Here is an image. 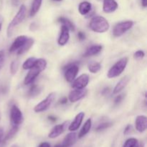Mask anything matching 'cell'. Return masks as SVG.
I'll return each instance as SVG.
<instances>
[{"mask_svg": "<svg viewBox=\"0 0 147 147\" xmlns=\"http://www.w3.org/2000/svg\"><path fill=\"white\" fill-rule=\"evenodd\" d=\"M48 119L52 122H55L56 121H57V118L54 116H51V115H50V116H48Z\"/></svg>", "mask_w": 147, "mask_h": 147, "instance_id": "60d3db41", "label": "cell"}, {"mask_svg": "<svg viewBox=\"0 0 147 147\" xmlns=\"http://www.w3.org/2000/svg\"><path fill=\"white\" fill-rule=\"evenodd\" d=\"M70 30H68L67 27L63 25L61 27V31H60V34L59 36V38L57 40V43L59 45L64 46L69 41L70 39Z\"/></svg>", "mask_w": 147, "mask_h": 147, "instance_id": "4fadbf2b", "label": "cell"}, {"mask_svg": "<svg viewBox=\"0 0 147 147\" xmlns=\"http://www.w3.org/2000/svg\"><path fill=\"white\" fill-rule=\"evenodd\" d=\"M5 61V53L4 50H0V69L3 67Z\"/></svg>", "mask_w": 147, "mask_h": 147, "instance_id": "d6a6232c", "label": "cell"}, {"mask_svg": "<svg viewBox=\"0 0 147 147\" xmlns=\"http://www.w3.org/2000/svg\"><path fill=\"white\" fill-rule=\"evenodd\" d=\"M68 124L69 121H67L63 122L61 124H58L57 126H54L51 130V131L49 133L48 137L50 138V139H55V138L58 137L65 131Z\"/></svg>", "mask_w": 147, "mask_h": 147, "instance_id": "8fae6325", "label": "cell"}, {"mask_svg": "<svg viewBox=\"0 0 147 147\" xmlns=\"http://www.w3.org/2000/svg\"><path fill=\"white\" fill-rule=\"evenodd\" d=\"M55 96L56 93H54V92L50 93V94L47 95V96L44 100L40 101L38 104L34 106V111L35 113H41V112L47 111L54 102L55 99Z\"/></svg>", "mask_w": 147, "mask_h": 147, "instance_id": "5b68a950", "label": "cell"}, {"mask_svg": "<svg viewBox=\"0 0 147 147\" xmlns=\"http://www.w3.org/2000/svg\"><path fill=\"white\" fill-rule=\"evenodd\" d=\"M78 40L80 41H83V40H86V34L83 32H78Z\"/></svg>", "mask_w": 147, "mask_h": 147, "instance_id": "e575fe53", "label": "cell"}, {"mask_svg": "<svg viewBox=\"0 0 147 147\" xmlns=\"http://www.w3.org/2000/svg\"><path fill=\"white\" fill-rule=\"evenodd\" d=\"M88 68L91 73H97L101 69V65L98 62H90L88 65Z\"/></svg>", "mask_w": 147, "mask_h": 147, "instance_id": "484cf974", "label": "cell"}, {"mask_svg": "<svg viewBox=\"0 0 147 147\" xmlns=\"http://www.w3.org/2000/svg\"><path fill=\"white\" fill-rule=\"evenodd\" d=\"M26 11H27V9H26L25 6H24V4L21 5V7L19 9L18 11H17V13L16 14V15L14 16V18L12 19L11 22L9 24L8 27H7V37H11V36H12L13 30H14V27H15L16 26L18 25V24H20L21 22H22L23 20L25 18Z\"/></svg>", "mask_w": 147, "mask_h": 147, "instance_id": "3957f363", "label": "cell"}, {"mask_svg": "<svg viewBox=\"0 0 147 147\" xmlns=\"http://www.w3.org/2000/svg\"><path fill=\"white\" fill-rule=\"evenodd\" d=\"M112 125H113V123H112L111 122H103V123L98 125V126L96 128L95 130H96V131H103L105 130V129H108V128L111 127Z\"/></svg>", "mask_w": 147, "mask_h": 147, "instance_id": "f546056e", "label": "cell"}, {"mask_svg": "<svg viewBox=\"0 0 147 147\" xmlns=\"http://www.w3.org/2000/svg\"><path fill=\"white\" fill-rule=\"evenodd\" d=\"M118 3L116 0H103V10L105 13H112L117 9Z\"/></svg>", "mask_w": 147, "mask_h": 147, "instance_id": "e0dca14e", "label": "cell"}, {"mask_svg": "<svg viewBox=\"0 0 147 147\" xmlns=\"http://www.w3.org/2000/svg\"><path fill=\"white\" fill-rule=\"evenodd\" d=\"M41 92V89L37 85H33L31 86L28 91V96L30 97H34V96L39 95Z\"/></svg>", "mask_w": 147, "mask_h": 147, "instance_id": "f1b7e54d", "label": "cell"}, {"mask_svg": "<svg viewBox=\"0 0 147 147\" xmlns=\"http://www.w3.org/2000/svg\"><path fill=\"white\" fill-rule=\"evenodd\" d=\"M129 80H130V78L129 76H125L123 78L119 80V83L116 84V86H115V88L113 90V94H118L120 92H121L123 89L126 88V86H127L128 83H129Z\"/></svg>", "mask_w": 147, "mask_h": 147, "instance_id": "ac0fdd59", "label": "cell"}, {"mask_svg": "<svg viewBox=\"0 0 147 147\" xmlns=\"http://www.w3.org/2000/svg\"><path fill=\"white\" fill-rule=\"evenodd\" d=\"M53 1H63V0H53Z\"/></svg>", "mask_w": 147, "mask_h": 147, "instance_id": "bcb514c9", "label": "cell"}, {"mask_svg": "<svg viewBox=\"0 0 147 147\" xmlns=\"http://www.w3.org/2000/svg\"><path fill=\"white\" fill-rule=\"evenodd\" d=\"M34 39L31 38V37H28L26 42L17 50V55H23L25 53H27L32 47L33 44H34Z\"/></svg>", "mask_w": 147, "mask_h": 147, "instance_id": "44dd1931", "label": "cell"}, {"mask_svg": "<svg viewBox=\"0 0 147 147\" xmlns=\"http://www.w3.org/2000/svg\"><path fill=\"white\" fill-rule=\"evenodd\" d=\"M128 57H124L121 58L119 61L116 62L108 71L107 77L109 78H113L120 76L126 69L128 64Z\"/></svg>", "mask_w": 147, "mask_h": 147, "instance_id": "277c9868", "label": "cell"}, {"mask_svg": "<svg viewBox=\"0 0 147 147\" xmlns=\"http://www.w3.org/2000/svg\"><path fill=\"white\" fill-rule=\"evenodd\" d=\"M10 120L11 126H20L24 121L22 113L16 105H13L10 109Z\"/></svg>", "mask_w": 147, "mask_h": 147, "instance_id": "ba28073f", "label": "cell"}, {"mask_svg": "<svg viewBox=\"0 0 147 147\" xmlns=\"http://www.w3.org/2000/svg\"><path fill=\"white\" fill-rule=\"evenodd\" d=\"M12 147H17V146H12Z\"/></svg>", "mask_w": 147, "mask_h": 147, "instance_id": "681fc988", "label": "cell"}, {"mask_svg": "<svg viewBox=\"0 0 147 147\" xmlns=\"http://www.w3.org/2000/svg\"><path fill=\"white\" fill-rule=\"evenodd\" d=\"M135 126L136 129L139 133L144 132L147 127V118L143 115L138 116L135 121Z\"/></svg>", "mask_w": 147, "mask_h": 147, "instance_id": "5bb4252c", "label": "cell"}, {"mask_svg": "<svg viewBox=\"0 0 147 147\" xmlns=\"http://www.w3.org/2000/svg\"><path fill=\"white\" fill-rule=\"evenodd\" d=\"M123 95H119V96H116V98H115V100H114L115 105H117V104H119V103H120L122 101V100H123Z\"/></svg>", "mask_w": 147, "mask_h": 147, "instance_id": "d590c367", "label": "cell"}, {"mask_svg": "<svg viewBox=\"0 0 147 147\" xmlns=\"http://www.w3.org/2000/svg\"><path fill=\"white\" fill-rule=\"evenodd\" d=\"M2 23H3V18L0 16V31L1 30V27H2Z\"/></svg>", "mask_w": 147, "mask_h": 147, "instance_id": "7bdbcfd3", "label": "cell"}, {"mask_svg": "<svg viewBox=\"0 0 147 147\" xmlns=\"http://www.w3.org/2000/svg\"><path fill=\"white\" fill-rule=\"evenodd\" d=\"M139 144V141L137 139L135 138H130L125 142L122 147H138Z\"/></svg>", "mask_w": 147, "mask_h": 147, "instance_id": "83f0119b", "label": "cell"}, {"mask_svg": "<svg viewBox=\"0 0 147 147\" xmlns=\"http://www.w3.org/2000/svg\"><path fill=\"white\" fill-rule=\"evenodd\" d=\"M37 147H50V144L47 142H42Z\"/></svg>", "mask_w": 147, "mask_h": 147, "instance_id": "ab89813d", "label": "cell"}, {"mask_svg": "<svg viewBox=\"0 0 147 147\" xmlns=\"http://www.w3.org/2000/svg\"><path fill=\"white\" fill-rule=\"evenodd\" d=\"M78 139L77 134L74 131H71L67 134V136L64 138L63 142L60 144L63 147H70L75 144Z\"/></svg>", "mask_w": 147, "mask_h": 147, "instance_id": "2e32d148", "label": "cell"}, {"mask_svg": "<svg viewBox=\"0 0 147 147\" xmlns=\"http://www.w3.org/2000/svg\"><path fill=\"white\" fill-rule=\"evenodd\" d=\"M144 144L143 143H139V146H138V147H144Z\"/></svg>", "mask_w": 147, "mask_h": 147, "instance_id": "ee69618b", "label": "cell"}, {"mask_svg": "<svg viewBox=\"0 0 147 147\" xmlns=\"http://www.w3.org/2000/svg\"><path fill=\"white\" fill-rule=\"evenodd\" d=\"M89 83V76L88 74H82L78 78L75 79L73 81L72 88L74 89L86 88Z\"/></svg>", "mask_w": 147, "mask_h": 147, "instance_id": "9c48e42d", "label": "cell"}, {"mask_svg": "<svg viewBox=\"0 0 147 147\" xmlns=\"http://www.w3.org/2000/svg\"><path fill=\"white\" fill-rule=\"evenodd\" d=\"M98 1H103V0H98Z\"/></svg>", "mask_w": 147, "mask_h": 147, "instance_id": "c3c4849f", "label": "cell"}, {"mask_svg": "<svg viewBox=\"0 0 147 147\" xmlns=\"http://www.w3.org/2000/svg\"><path fill=\"white\" fill-rule=\"evenodd\" d=\"M42 2V0H33L30 11V17H34L38 12L40 7H41Z\"/></svg>", "mask_w": 147, "mask_h": 147, "instance_id": "cb8c5ba5", "label": "cell"}, {"mask_svg": "<svg viewBox=\"0 0 147 147\" xmlns=\"http://www.w3.org/2000/svg\"><path fill=\"white\" fill-rule=\"evenodd\" d=\"M3 136H4V130L1 127H0V145H1V142L3 140Z\"/></svg>", "mask_w": 147, "mask_h": 147, "instance_id": "8d00e7d4", "label": "cell"}, {"mask_svg": "<svg viewBox=\"0 0 147 147\" xmlns=\"http://www.w3.org/2000/svg\"><path fill=\"white\" fill-rule=\"evenodd\" d=\"M1 113H0V121H1Z\"/></svg>", "mask_w": 147, "mask_h": 147, "instance_id": "7dc6e473", "label": "cell"}, {"mask_svg": "<svg viewBox=\"0 0 147 147\" xmlns=\"http://www.w3.org/2000/svg\"><path fill=\"white\" fill-rule=\"evenodd\" d=\"M109 92H110V88H105L102 90V94L106 96V95L109 94Z\"/></svg>", "mask_w": 147, "mask_h": 147, "instance_id": "74e56055", "label": "cell"}, {"mask_svg": "<svg viewBox=\"0 0 147 147\" xmlns=\"http://www.w3.org/2000/svg\"><path fill=\"white\" fill-rule=\"evenodd\" d=\"M57 22L60 23H62L63 25L67 27L70 31L74 32L75 30H76V26H75V24H73V22H71L69 19L66 18V17H59V18L57 19Z\"/></svg>", "mask_w": 147, "mask_h": 147, "instance_id": "603a6c76", "label": "cell"}, {"mask_svg": "<svg viewBox=\"0 0 147 147\" xmlns=\"http://www.w3.org/2000/svg\"><path fill=\"white\" fill-rule=\"evenodd\" d=\"M102 49H103V47L100 45H94L90 46L85 52V53L83 54V57H90V56L98 55L101 52Z\"/></svg>", "mask_w": 147, "mask_h": 147, "instance_id": "d6986e66", "label": "cell"}, {"mask_svg": "<svg viewBox=\"0 0 147 147\" xmlns=\"http://www.w3.org/2000/svg\"><path fill=\"white\" fill-rule=\"evenodd\" d=\"M85 117V113L84 112H80L78 114L76 115L75 117L74 120L70 124H69L68 129L70 131H75L78 130L80 126L81 125L82 122H83V119Z\"/></svg>", "mask_w": 147, "mask_h": 147, "instance_id": "9a60e30c", "label": "cell"}, {"mask_svg": "<svg viewBox=\"0 0 147 147\" xmlns=\"http://www.w3.org/2000/svg\"><path fill=\"white\" fill-rule=\"evenodd\" d=\"M54 147H63V146H61V144H59L55 145V146Z\"/></svg>", "mask_w": 147, "mask_h": 147, "instance_id": "f6af8a7d", "label": "cell"}, {"mask_svg": "<svg viewBox=\"0 0 147 147\" xmlns=\"http://www.w3.org/2000/svg\"><path fill=\"white\" fill-rule=\"evenodd\" d=\"M19 127H20V126H11V129H10L9 131L7 134V135L5 136V137H4V139L2 140L3 143L5 144L7 141H9V140H10V139H12V138L15 136L16 134L18 132Z\"/></svg>", "mask_w": 147, "mask_h": 147, "instance_id": "d4e9b609", "label": "cell"}, {"mask_svg": "<svg viewBox=\"0 0 147 147\" xmlns=\"http://www.w3.org/2000/svg\"><path fill=\"white\" fill-rule=\"evenodd\" d=\"M65 78L66 81L72 83L76 78L78 73L79 72V66L77 63H70L64 67Z\"/></svg>", "mask_w": 147, "mask_h": 147, "instance_id": "52a82bcc", "label": "cell"}, {"mask_svg": "<svg viewBox=\"0 0 147 147\" xmlns=\"http://www.w3.org/2000/svg\"><path fill=\"white\" fill-rule=\"evenodd\" d=\"M92 126V121L90 119H88L86 122H85L84 125L83 126L82 129H80V132L78 134V139H81V138L84 137L89 131H90V129H91Z\"/></svg>", "mask_w": 147, "mask_h": 147, "instance_id": "ffe728a7", "label": "cell"}, {"mask_svg": "<svg viewBox=\"0 0 147 147\" xmlns=\"http://www.w3.org/2000/svg\"><path fill=\"white\" fill-rule=\"evenodd\" d=\"M92 5L88 1H83L79 4L78 11L82 15H86L91 11Z\"/></svg>", "mask_w": 147, "mask_h": 147, "instance_id": "7402d4cb", "label": "cell"}, {"mask_svg": "<svg viewBox=\"0 0 147 147\" xmlns=\"http://www.w3.org/2000/svg\"><path fill=\"white\" fill-rule=\"evenodd\" d=\"M132 130H133V127H132L131 125L129 124V125H127V126H126V128H125L124 131H123V134H124V135H129V134H130L131 133Z\"/></svg>", "mask_w": 147, "mask_h": 147, "instance_id": "836d02e7", "label": "cell"}, {"mask_svg": "<svg viewBox=\"0 0 147 147\" xmlns=\"http://www.w3.org/2000/svg\"><path fill=\"white\" fill-rule=\"evenodd\" d=\"M134 24V23L131 20H127V21H123L121 22L118 23L113 27V34L116 37H121L124 33L129 31L133 27Z\"/></svg>", "mask_w": 147, "mask_h": 147, "instance_id": "8992f818", "label": "cell"}, {"mask_svg": "<svg viewBox=\"0 0 147 147\" xmlns=\"http://www.w3.org/2000/svg\"><path fill=\"white\" fill-rule=\"evenodd\" d=\"M88 90L86 88L83 89H74L72 90L68 96V100L71 103H75L83 99L87 95Z\"/></svg>", "mask_w": 147, "mask_h": 147, "instance_id": "30bf717a", "label": "cell"}, {"mask_svg": "<svg viewBox=\"0 0 147 147\" xmlns=\"http://www.w3.org/2000/svg\"><path fill=\"white\" fill-rule=\"evenodd\" d=\"M28 39V37L25 35H20L18 36L17 38L14 40V41L13 42V43L11 44V47H9V53H12L14 52L17 51L24 43L26 42V41Z\"/></svg>", "mask_w": 147, "mask_h": 147, "instance_id": "7c38bea8", "label": "cell"}, {"mask_svg": "<svg viewBox=\"0 0 147 147\" xmlns=\"http://www.w3.org/2000/svg\"><path fill=\"white\" fill-rule=\"evenodd\" d=\"M145 56V53L143 50H138L134 54V57L136 60H141L143 59Z\"/></svg>", "mask_w": 147, "mask_h": 147, "instance_id": "1f68e13d", "label": "cell"}, {"mask_svg": "<svg viewBox=\"0 0 147 147\" xmlns=\"http://www.w3.org/2000/svg\"><path fill=\"white\" fill-rule=\"evenodd\" d=\"M89 27L95 32L104 33L109 30L110 24L106 18L100 16H96L91 19Z\"/></svg>", "mask_w": 147, "mask_h": 147, "instance_id": "7a4b0ae2", "label": "cell"}, {"mask_svg": "<svg viewBox=\"0 0 147 147\" xmlns=\"http://www.w3.org/2000/svg\"><path fill=\"white\" fill-rule=\"evenodd\" d=\"M142 4L144 7H146L147 6V0H142Z\"/></svg>", "mask_w": 147, "mask_h": 147, "instance_id": "b9f144b4", "label": "cell"}, {"mask_svg": "<svg viewBox=\"0 0 147 147\" xmlns=\"http://www.w3.org/2000/svg\"><path fill=\"white\" fill-rule=\"evenodd\" d=\"M19 69V62L18 60H14L11 62L10 65V73L11 75H15Z\"/></svg>", "mask_w": 147, "mask_h": 147, "instance_id": "4dcf8cb0", "label": "cell"}, {"mask_svg": "<svg viewBox=\"0 0 147 147\" xmlns=\"http://www.w3.org/2000/svg\"><path fill=\"white\" fill-rule=\"evenodd\" d=\"M67 100H68V99H67L66 97L62 98L60 100V104H66V103H67Z\"/></svg>", "mask_w": 147, "mask_h": 147, "instance_id": "f35d334b", "label": "cell"}, {"mask_svg": "<svg viewBox=\"0 0 147 147\" xmlns=\"http://www.w3.org/2000/svg\"><path fill=\"white\" fill-rule=\"evenodd\" d=\"M47 65V63L45 59H37L34 65L30 69L28 73L25 76V78L24 80V85L31 84L35 80L36 78L40 75V73L45 70Z\"/></svg>", "mask_w": 147, "mask_h": 147, "instance_id": "6da1fadb", "label": "cell"}, {"mask_svg": "<svg viewBox=\"0 0 147 147\" xmlns=\"http://www.w3.org/2000/svg\"><path fill=\"white\" fill-rule=\"evenodd\" d=\"M36 60H37V58H36V57H29V58L27 59V60L24 62V63H23L22 68L24 69V70H30V69L34 65Z\"/></svg>", "mask_w": 147, "mask_h": 147, "instance_id": "4316f807", "label": "cell"}]
</instances>
